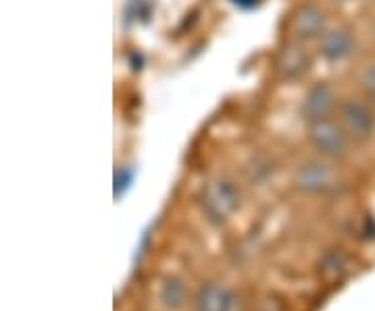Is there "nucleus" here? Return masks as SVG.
Listing matches in <instances>:
<instances>
[{"label": "nucleus", "mask_w": 375, "mask_h": 311, "mask_svg": "<svg viewBox=\"0 0 375 311\" xmlns=\"http://www.w3.org/2000/svg\"><path fill=\"white\" fill-rule=\"evenodd\" d=\"M369 88L375 92V73H373V75H369Z\"/></svg>", "instance_id": "f257e3e1"}]
</instances>
